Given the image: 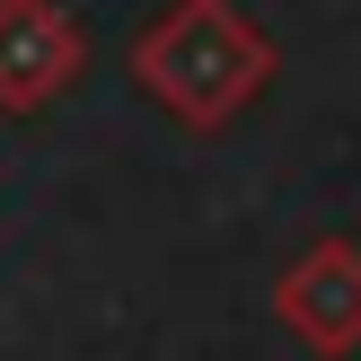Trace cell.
Returning <instances> with one entry per match:
<instances>
[{"instance_id": "obj_3", "label": "cell", "mask_w": 361, "mask_h": 361, "mask_svg": "<svg viewBox=\"0 0 361 361\" xmlns=\"http://www.w3.org/2000/svg\"><path fill=\"white\" fill-rule=\"evenodd\" d=\"M80 80V27L62 0H0V106L35 115Z\"/></svg>"}, {"instance_id": "obj_2", "label": "cell", "mask_w": 361, "mask_h": 361, "mask_svg": "<svg viewBox=\"0 0 361 361\" xmlns=\"http://www.w3.org/2000/svg\"><path fill=\"white\" fill-rule=\"evenodd\" d=\"M274 309L317 361L361 353V247L353 238H317L309 256H291V274L274 282Z\"/></svg>"}, {"instance_id": "obj_1", "label": "cell", "mask_w": 361, "mask_h": 361, "mask_svg": "<svg viewBox=\"0 0 361 361\" xmlns=\"http://www.w3.org/2000/svg\"><path fill=\"white\" fill-rule=\"evenodd\" d=\"M133 80L194 133H221L264 80H274V44L238 0H176L141 27Z\"/></svg>"}]
</instances>
